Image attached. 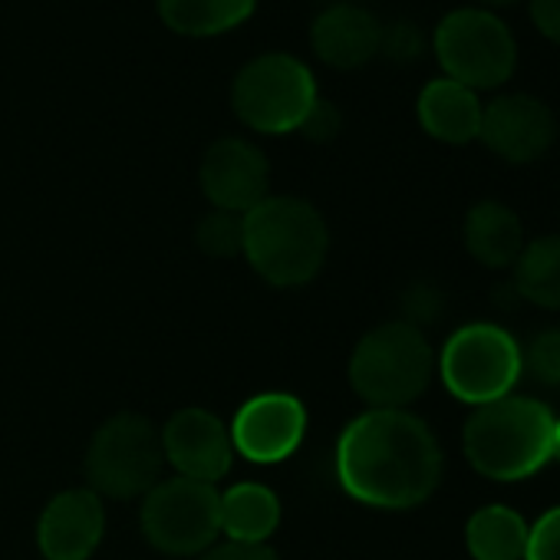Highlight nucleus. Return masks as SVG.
I'll list each match as a JSON object with an SVG mask.
<instances>
[{
  "instance_id": "obj_17",
  "label": "nucleus",
  "mask_w": 560,
  "mask_h": 560,
  "mask_svg": "<svg viewBox=\"0 0 560 560\" xmlns=\"http://www.w3.org/2000/svg\"><path fill=\"white\" fill-rule=\"evenodd\" d=\"M465 250L491 270L514 267L517 254L524 250V224L514 208L504 201H478L468 208L465 224H462Z\"/></svg>"
},
{
  "instance_id": "obj_23",
  "label": "nucleus",
  "mask_w": 560,
  "mask_h": 560,
  "mask_svg": "<svg viewBox=\"0 0 560 560\" xmlns=\"http://www.w3.org/2000/svg\"><path fill=\"white\" fill-rule=\"evenodd\" d=\"M521 366L534 383L560 389V327L544 330L527 347H521Z\"/></svg>"
},
{
  "instance_id": "obj_21",
  "label": "nucleus",
  "mask_w": 560,
  "mask_h": 560,
  "mask_svg": "<svg viewBox=\"0 0 560 560\" xmlns=\"http://www.w3.org/2000/svg\"><path fill=\"white\" fill-rule=\"evenodd\" d=\"M514 294L540 311H560V234L524 244L514 260Z\"/></svg>"
},
{
  "instance_id": "obj_27",
  "label": "nucleus",
  "mask_w": 560,
  "mask_h": 560,
  "mask_svg": "<svg viewBox=\"0 0 560 560\" xmlns=\"http://www.w3.org/2000/svg\"><path fill=\"white\" fill-rule=\"evenodd\" d=\"M343 129V116H340V109L330 103V100H317L314 103V109L307 113V119L301 122V136L304 139H311V142H330V139H337V132Z\"/></svg>"
},
{
  "instance_id": "obj_2",
  "label": "nucleus",
  "mask_w": 560,
  "mask_h": 560,
  "mask_svg": "<svg viewBox=\"0 0 560 560\" xmlns=\"http://www.w3.org/2000/svg\"><path fill=\"white\" fill-rule=\"evenodd\" d=\"M241 254L270 288H304L330 254L327 218L307 198L267 195L241 214Z\"/></svg>"
},
{
  "instance_id": "obj_3",
  "label": "nucleus",
  "mask_w": 560,
  "mask_h": 560,
  "mask_svg": "<svg viewBox=\"0 0 560 560\" xmlns=\"http://www.w3.org/2000/svg\"><path fill=\"white\" fill-rule=\"evenodd\" d=\"M553 412L530 396L475 406L462 429L468 465L491 481H524L553 458Z\"/></svg>"
},
{
  "instance_id": "obj_26",
  "label": "nucleus",
  "mask_w": 560,
  "mask_h": 560,
  "mask_svg": "<svg viewBox=\"0 0 560 560\" xmlns=\"http://www.w3.org/2000/svg\"><path fill=\"white\" fill-rule=\"evenodd\" d=\"M402 311H406V324L422 330L425 324H435V317L442 314V291L432 284H412L402 298Z\"/></svg>"
},
{
  "instance_id": "obj_1",
  "label": "nucleus",
  "mask_w": 560,
  "mask_h": 560,
  "mask_svg": "<svg viewBox=\"0 0 560 560\" xmlns=\"http://www.w3.org/2000/svg\"><path fill=\"white\" fill-rule=\"evenodd\" d=\"M445 455L425 419L409 409H366L334 448L340 488L363 508L412 511L442 485Z\"/></svg>"
},
{
  "instance_id": "obj_12",
  "label": "nucleus",
  "mask_w": 560,
  "mask_h": 560,
  "mask_svg": "<svg viewBox=\"0 0 560 560\" xmlns=\"http://www.w3.org/2000/svg\"><path fill=\"white\" fill-rule=\"evenodd\" d=\"M198 182L211 208L247 214L270 195V162L250 139L224 136L205 149Z\"/></svg>"
},
{
  "instance_id": "obj_9",
  "label": "nucleus",
  "mask_w": 560,
  "mask_h": 560,
  "mask_svg": "<svg viewBox=\"0 0 560 560\" xmlns=\"http://www.w3.org/2000/svg\"><path fill=\"white\" fill-rule=\"evenodd\" d=\"M439 376L465 406L504 399L524 376L521 347L498 324H465L445 340L439 353Z\"/></svg>"
},
{
  "instance_id": "obj_10",
  "label": "nucleus",
  "mask_w": 560,
  "mask_h": 560,
  "mask_svg": "<svg viewBox=\"0 0 560 560\" xmlns=\"http://www.w3.org/2000/svg\"><path fill=\"white\" fill-rule=\"evenodd\" d=\"M307 406L301 396L284 389H267L250 396L237 412L231 429L234 455L250 465H280L288 462L307 439Z\"/></svg>"
},
{
  "instance_id": "obj_31",
  "label": "nucleus",
  "mask_w": 560,
  "mask_h": 560,
  "mask_svg": "<svg viewBox=\"0 0 560 560\" xmlns=\"http://www.w3.org/2000/svg\"><path fill=\"white\" fill-rule=\"evenodd\" d=\"M553 458L560 462V419H557V425H553Z\"/></svg>"
},
{
  "instance_id": "obj_8",
  "label": "nucleus",
  "mask_w": 560,
  "mask_h": 560,
  "mask_svg": "<svg viewBox=\"0 0 560 560\" xmlns=\"http://www.w3.org/2000/svg\"><path fill=\"white\" fill-rule=\"evenodd\" d=\"M218 485L195 478H159L139 504V527L152 550L165 557H201L221 537Z\"/></svg>"
},
{
  "instance_id": "obj_11",
  "label": "nucleus",
  "mask_w": 560,
  "mask_h": 560,
  "mask_svg": "<svg viewBox=\"0 0 560 560\" xmlns=\"http://www.w3.org/2000/svg\"><path fill=\"white\" fill-rule=\"evenodd\" d=\"M553 139H557L553 109L530 93H501L481 109L478 142L491 155L511 165H530L544 159Z\"/></svg>"
},
{
  "instance_id": "obj_20",
  "label": "nucleus",
  "mask_w": 560,
  "mask_h": 560,
  "mask_svg": "<svg viewBox=\"0 0 560 560\" xmlns=\"http://www.w3.org/2000/svg\"><path fill=\"white\" fill-rule=\"evenodd\" d=\"M527 534L530 524L517 511L504 504H488L468 517L465 547L475 560H524Z\"/></svg>"
},
{
  "instance_id": "obj_29",
  "label": "nucleus",
  "mask_w": 560,
  "mask_h": 560,
  "mask_svg": "<svg viewBox=\"0 0 560 560\" xmlns=\"http://www.w3.org/2000/svg\"><path fill=\"white\" fill-rule=\"evenodd\" d=\"M527 14L534 31L547 44L560 47V0H527Z\"/></svg>"
},
{
  "instance_id": "obj_4",
  "label": "nucleus",
  "mask_w": 560,
  "mask_h": 560,
  "mask_svg": "<svg viewBox=\"0 0 560 560\" xmlns=\"http://www.w3.org/2000/svg\"><path fill=\"white\" fill-rule=\"evenodd\" d=\"M435 353L429 337L406 324L389 320L373 327L350 353V386L370 409H409L432 383Z\"/></svg>"
},
{
  "instance_id": "obj_24",
  "label": "nucleus",
  "mask_w": 560,
  "mask_h": 560,
  "mask_svg": "<svg viewBox=\"0 0 560 560\" xmlns=\"http://www.w3.org/2000/svg\"><path fill=\"white\" fill-rule=\"evenodd\" d=\"M429 40L425 34L412 24V21H396V24H383V40H380V54L393 63H412L425 54Z\"/></svg>"
},
{
  "instance_id": "obj_28",
  "label": "nucleus",
  "mask_w": 560,
  "mask_h": 560,
  "mask_svg": "<svg viewBox=\"0 0 560 560\" xmlns=\"http://www.w3.org/2000/svg\"><path fill=\"white\" fill-rule=\"evenodd\" d=\"M198 560H280V553L270 544H237V540H218L211 544Z\"/></svg>"
},
{
  "instance_id": "obj_32",
  "label": "nucleus",
  "mask_w": 560,
  "mask_h": 560,
  "mask_svg": "<svg viewBox=\"0 0 560 560\" xmlns=\"http://www.w3.org/2000/svg\"><path fill=\"white\" fill-rule=\"evenodd\" d=\"M343 4H357V0H343Z\"/></svg>"
},
{
  "instance_id": "obj_5",
  "label": "nucleus",
  "mask_w": 560,
  "mask_h": 560,
  "mask_svg": "<svg viewBox=\"0 0 560 560\" xmlns=\"http://www.w3.org/2000/svg\"><path fill=\"white\" fill-rule=\"evenodd\" d=\"M320 100L314 70L294 54H260L247 60L231 83L234 116L260 136L298 132Z\"/></svg>"
},
{
  "instance_id": "obj_14",
  "label": "nucleus",
  "mask_w": 560,
  "mask_h": 560,
  "mask_svg": "<svg viewBox=\"0 0 560 560\" xmlns=\"http://www.w3.org/2000/svg\"><path fill=\"white\" fill-rule=\"evenodd\" d=\"M106 537V501L90 488L54 494L37 517L44 560H90Z\"/></svg>"
},
{
  "instance_id": "obj_15",
  "label": "nucleus",
  "mask_w": 560,
  "mask_h": 560,
  "mask_svg": "<svg viewBox=\"0 0 560 560\" xmlns=\"http://www.w3.org/2000/svg\"><path fill=\"white\" fill-rule=\"evenodd\" d=\"M383 24L363 4H337L324 8L311 24V47L317 60L330 70H360L373 57H380Z\"/></svg>"
},
{
  "instance_id": "obj_22",
  "label": "nucleus",
  "mask_w": 560,
  "mask_h": 560,
  "mask_svg": "<svg viewBox=\"0 0 560 560\" xmlns=\"http://www.w3.org/2000/svg\"><path fill=\"white\" fill-rule=\"evenodd\" d=\"M195 244L208 257H234V254H241V214L211 208L195 228Z\"/></svg>"
},
{
  "instance_id": "obj_6",
  "label": "nucleus",
  "mask_w": 560,
  "mask_h": 560,
  "mask_svg": "<svg viewBox=\"0 0 560 560\" xmlns=\"http://www.w3.org/2000/svg\"><path fill=\"white\" fill-rule=\"evenodd\" d=\"M162 432L142 412L109 416L90 439L83 455L86 488L103 501L142 498L162 478Z\"/></svg>"
},
{
  "instance_id": "obj_7",
  "label": "nucleus",
  "mask_w": 560,
  "mask_h": 560,
  "mask_svg": "<svg viewBox=\"0 0 560 560\" xmlns=\"http://www.w3.org/2000/svg\"><path fill=\"white\" fill-rule=\"evenodd\" d=\"M429 44L442 67V77L475 93L501 90L517 70L514 31L498 14L475 4L448 11Z\"/></svg>"
},
{
  "instance_id": "obj_13",
  "label": "nucleus",
  "mask_w": 560,
  "mask_h": 560,
  "mask_svg": "<svg viewBox=\"0 0 560 560\" xmlns=\"http://www.w3.org/2000/svg\"><path fill=\"white\" fill-rule=\"evenodd\" d=\"M159 432H162L165 465H172L175 475L182 478L218 485L237 458L231 429L208 409L198 406L178 409Z\"/></svg>"
},
{
  "instance_id": "obj_16",
  "label": "nucleus",
  "mask_w": 560,
  "mask_h": 560,
  "mask_svg": "<svg viewBox=\"0 0 560 560\" xmlns=\"http://www.w3.org/2000/svg\"><path fill=\"white\" fill-rule=\"evenodd\" d=\"M481 96L448 77H435L416 100V119L425 136L445 145H468L481 129Z\"/></svg>"
},
{
  "instance_id": "obj_18",
  "label": "nucleus",
  "mask_w": 560,
  "mask_h": 560,
  "mask_svg": "<svg viewBox=\"0 0 560 560\" xmlns=\"http://www.w3.org/2000/svg\"><path fill=\"white\" fill-rule=\"evenodd\" d=\"M280 498L260 481H237L218 498V521L224 540L237 544H267L280 527Z\"/></svg>"
},
{
  "instance_id": "obj_19",
  "label": "nucleus",
  "mask_w": 560,
  "mask_h": 560,
  "mask_svg": "<svg viewBox=\"0 0 560 560\" xmlns=\"http://www.w3.org/2000/svg\"><path fill=\"white\" fill-rule=\"evenodd\" d=\"M159 21L191 40H208L237 31L257 11V0H155Z\"/></svg>"
},
{
  "instance_id": "obj_25",
  "label": "nucleus",
  "mask_w": 560,
  "mask_h": 560,
  "mask_svg": "<svg viewBox=\"0 0 560 560\" xmlns=\"http://www.w3.org/2000/svg\"><path fill=\"white\" fill-rule=\"evenodd\" d=\"M524 560H560V504L530 524Z\"/></svg>"
},
{
  "instance_id": "obj_30",
  "label": "nucleus",
  "mask_w": 560,
  "mask_h": 560,
  "mask_svg": "<svg viewBox=\"0 0 560 560\" xmlns=\"http://www.w3.org/2000/svg\"><path fill=\"white\" fill-rule=\"evenodd\" d=\"M517 4H524V0H475V8H485V11H491V14L508 11V8H517Z\"/></svg>"
}]
</instances>
